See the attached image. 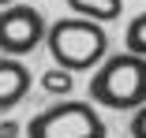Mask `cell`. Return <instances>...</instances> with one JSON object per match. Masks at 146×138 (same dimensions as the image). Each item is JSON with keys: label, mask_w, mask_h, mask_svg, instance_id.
Segmentation results:
<instances>
[{"label": "cell", "mask_w": 146, "mask_h": 138, "mask_svg": "<svg viewBox=\"0 0 146 138\" xmlns=\"http://www.w3.org/2000/svg\"><path fill=\"white\" fill-rule=\"evenodd\" d=\"M49 56L56 60V67L64 71H94L109 60V34H105V22L94 19H82V15H68V19H56L49 26Z\"/></svg>", "instance_id": "obj_1"}, {"label": "cell", "mask_w": 146, "mask_h": 138, "mask_svg": "<svg viewBox=\"0 0 146 138\" xmlns=\"http://www.w3.org/2000/svg\"><path fill=\"white\" fill-rule=\"evenodd\" d=\"M90 101L116 108V112L142 108L146 104V56H135L127 49L109 56L90 78Z\"/></svg>", "instance_id": "obj_2"}, {"label": "cell", "mask_w": 146, "mask_h": 138, "mask_svg": "<svg viewBox=\"0 0 146 138\" xmlns=\"http://www.w3.org/2000/svg\"><path fill=\"white\" fill-rule=\"evenodd\" d=\"M105 120L94 101H56L26 123V138H105Z\"/></svg>", "instance_id": "obj_3"}, {"label": "cell", "mask_w": 146, "mask_h": 138, "mask_svg": "<svg viewBox=\"0 0 146 138\" xmlns=\"http://www.w3.org/2000/svg\"><path fill=\"white\" fill-rule=\"evenodd\" d=\"M49 37V26L34 4H8L0 8V52L4 56H26Z\"/></svg>", "instance_id": "obj_4"}, {"label": "cell", "mask_w": 146, "mask_h": 138, "mask_svg": "<svg viewBox=\"0 0 146 138\" xmlns=\"http://www.w3.org/2000/svg\"><path fill=\"white\" fill-rule=\"evenodd\" d=\"M30 93V71L19 56H0V112L11 108Z\"/></svg>", "instance_id": "obj_5"}, {"label": "cell", "mask_w": 146, "mask_h": 138, "mask_svg": "<svg viewBox=\"0 0 146 138\" xmlns=\"http://www.w3.org/2000/svg\"><path fill=\"white\" fill-rule=\"evenodd\" d=\"M68 8L82 19H94V22H112L120 19L124 11V0H68Z\"/></svg>", "instance_id": "obj_6"}, {"label": "cell", "mask_w": 146, "mask_h": 138, "mask_svg": "<svg viewBox=\"0 0 146 138\" xmlns=\"http://www.w3.org/2000/svg\"><path fill=\"white\" fill-rule=\"evenodd\" d=\"M124 49L135 52V56H146V11L135 15L127 22V34H124Z\"/></svg>", "instance_id": "obj_7"}, {"label": "cell", "mask_w": 146, "mask_h": 138, "mask_svg": "<svg viewBox=\"0 0 146 138\" xmlns=\"http://www.w3.org/2000/svg\"><path fill=\"white\" fill-rule=\"evenodd\" d=\"M41 90H49V93H64V97H68V90H71V71H64V67L45 71V75H41Z\"/></svg>", "instance_id": "obj_8"}, {"label": "cell", "mask_w": 146, "mask_h": 138, "mask_svg": "<svg viewBox=\"0 0 146 138\" xmlns=\"http://www.w3.org/2000/svg\"><path fill=\"white\" fill-rule=\"evenodd\" d=\"M131 138H146V104L131 112Z\"/></svg>", "instance_id": "obj_9"}, {"label": "cell", "mask_w": 146, "mask_h": 138, "mask_svg": "<svg viewBox=\"0 0 146 138\" xmlns=\"http://www.w3.org/2000/svg\"><path fill=\"white\" fill-rule=\"evenodd\" d=\"M15 134H19V123H11V120L0 123V138H15Z\"/></svg>", "instance_id": "obj_10"}, {"label": "cell", "mask_w": 146, "mask_h": 138, "mask_svg": "<svg viewBox=\"0 0 146 138\" xmlns=\"http://www.w3.org/2000/svg\"><path fill=\"white\" fill-rule=\"evenodd\" d=\"M8 4H19V0H0V8H8Z\"/></svg>", "instance_id": "obj_11"}]
</instances>
